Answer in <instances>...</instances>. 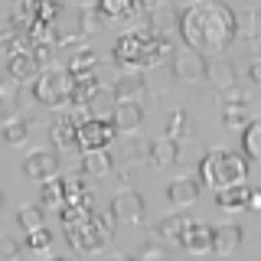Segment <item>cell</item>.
Returning a JSON list of instances; mask_svg holds the SVG:
<instances>
[{
    "mask_svg": "<svg viewBox=\"0 0 261 261\" xmlns=\"http://www.w3.org/2000/svg\"><path fill=\"white\" fill-rule=\"evenodd\" d=\"M179 36H183L186 46H193L206 59L209 56H225L239 39L235 10L225 7L222 0H196L179 13Z\"/></svg>",
    "mask_w": 261,
    "mask_h": 261,
    "instance_id": "obj_1",
    "label": "cell"
},
{
    "mask_svg": "<svg viewBox=\"0 0 261 261\" xmlns=\"http://www.w3.org/2000/svg\"><path fill=\"white\" fill-rule=\"evenodd\" d=\"M170 49H173L170 39H160L150 27H141L134 33H124L114 43V65L121 72H147L153 65H160Z\"/></svg>",
    "mask_w": 261,
    "mask_h": 261,
    "instance_id": "obj_2",
    "label": "cell"
},
{
    "mask_svg": "<svg viewBox=\"0 0 261 261\" xmlns=\"http://www.w3.org/2000/svg\"><path fill=\"white\" fill-rule=\"evenodd\" d=\"M248 167L251 160L239 150H228V147H216L206 150V157L199 160V183L209 190H225L235 183H248Z\"/></svg>",
    "mask_w": 261,
    "mask_h": 261,
    "instance_id": "obj_3",
    "label": "cell"
},
{
    "mask_svg": "<svg viewBox=\"0 0 261 261\" xmlns=\"http://www.w3.org/2000/svg\"><path fill=\"white\" fill-rule=\"evenodd\" d=\"M72 85H75V75H72L69 69L46 65V69H39V75L33 79V95H36L39 105L65 108V105H72Z\"/></svg>",
    "mask_w": 261,
    "mask_h": 261,
    "instance_id": "obj_4",
    "label": "cell"
},
{
    "mask_svg": "<svg viewBox=\"0 0 261 261\" xmlns=\"http://www.w3.org/2000/svg\"><path fill=\"white\" fill-rule=\"evenodd\" d=\"M170 69H173V79L193 85V82H202V79H206V56L196 53L193 46L183 43V49H176L173 59H170Z\"/></svg>",
    "mask_w": 261,
    "mask_h": 261,
    "instance_id": "obj_5",
    "label": "cell"
},
{
    "mask_svg": "<svg viewBox=\"0 0 261 261\" xmlns=\"http://www.w3.org/2000/svg\"><path fill=\"white\" fill-rule=\"evenodd\" d=\"M114 124L105 118H85L79 124V150H98V147H111L114 141Z\"/></svg>",
    "mask_w": 261,
    "mask_h": 261,
    "instance_id": "obj_6",
    "label": "cell"
},
{
    "mask_svg": "<svg viewBox=\"0 0 261 261\" xmlns=\"http://www.w3.org/2000/svg\"><path fill=\"white\" fill-rule=\"evenodd\" d=\"M108 209L114 212V219H118V222L137 225L144 219V196L137 193V190H118V193L111 196Z\"/></svg>",
    "mask_w": 261,
    "mask_h": 261,
    "instance_id": "obj_7",
    "label": "cell"
},
{
    "mask_svg": "<svg viewBox=\"0 0 261 261\" xmlns=\"http://www.w3.org/2000/svg\"><path fill=\"white\" fill-rule=\"evenodd\" d=\"M23 173H27V179H33V183H43V179L56 176L59 173V153H56V147L49 150V147H39V150H33L27 163H23Z\"/></svg>",
    "mask_w": 261,
    "mask_h": 261,
    "instance_id": "obj_8",
    "label": "cell"
},
{
    "mask_svg": "<svg viewBox=\"0 0 261 261\" xmlns=\"http://www.w3.org/2000/svg\"><path fill=\"white\" fill-rule=\"evenodd\" d=\"M147 13H150V23H147V27L157 33L160 39H170V43H173L179 36V10L176 7L160 4V7H153V10H147Z\"/></svg>",
    "mask_w": 261,
    "mask_h": 261,
    "instance_id": "obj_9",
    "label": "cell"
},
{
    "mask_svg": "<svg viewBox=\"0 0 261 261\" xmlns=\"http://www.w3.org/2000/svg\"><path fill=\"white\" fill-rule=\"evenodd\" d=\"M111 124L121 134H134L137 127L144 124V105L141 101H118L111 111Z\"/></svg>",
    "mask_w": 261,
    "mask_h": 261,
    "instance_id": "obj_10",
    "label": "cell"
},
{
    "mask_svg": "<svg viewBox=\"0 0 261 261\" xmlns=\"http://www.w3.org/2000/svg\"><path fill=\"white\" fill-rule=\"evenodd\" d=\"M212 235H216V228H212V225L190 222L183 242H179V248H183L186 255H209V251H212Z\"/></svg>",
    "mask_w": 261,
    "mask_h": 261,
    "instance_id": "obj_11",
    "label": "cell"
},
{
    "mask_svg": "<svg viewBox=\"0 0 261 261\" xmlns=\"http://www.w3.org/2000/svg\"><path fill=\"white\" fill-rule=\"evenodd\" d=\"M199 190H202V183H199V176H179L173 179V183L167 186V199L173 202L176 209H190L196 206V199H199Z\"/></svg>",
    "mask_w": 261,
    "mask_h": 261,
    "instance_id": "obj_12",
    "label": "cell"
},
{
    "mask_svg": "<svg viewBox=\"0 0 261 261\" xmlns=\"http://www.w3.org/2000/svg\"><path fill=\"white\" fill-rule=\"evenodd\" d=\"M111 92L118 101H147V82H144V72H124L118 82L111 85Z\"/></svg>",
    "mask_w": 261,
    "mask_h": 261,
    "instance_id": "obj_13",
    "label": "cell"
},
{
    "mask_svg": "<svg viewBox=\"0 0 261 261\" xmlns=\"http://www.w3.org/2000/svg\"><path fill=\"white\" fill-rule=\"evenodd\" d=\"M235 79H239V72H235V65L228 62L225 56H209L206 59V82L216 88V92L235 85Z\"/></svg>",
    "mask_w": 261,
    "mask_h": 261,
    "instance_id": "obj_14",
    "label": "cell"
},
{
    "mask_svg": "<svg viewBox=\"0 0 261 261\" xmlns=\"http://www.w3.org/2000/svg\"><path fill=\"white\" fill-rule=\"evenodd\" d=\"M79 170H82V176H108L111 170H114L111 150H108V147H98V150H82Z\"/></svg>",
    "mask_w": 261,
    "mask_h": 261,
    "instance_id": "obj_15",
    "label": "cell"
},
{
    "mask_svg": "<svg viewBox=\"0 0 261 261\" xmlns=\"http://www.w3.org/2000/svg\"><path fill=\"white\" fill-rule=\"evenodd\" d=\"M7 75H10L13 82H33L39 75V62H36V56H33V49L30 53H10L7 56Z\"/></svg>",
    "mask_w": 261,
    "mask_h": 261,
    "instance_id": "obj_16",
    "label": "cell"
},
{
    "mask_svg": "<svg viewBox=\"0 0 261 261\" xmlns=\"http://www.w3.org/2000/svg\"><path fill=\"white\" fill-rule=\"evenodd\" d=\"M53 147L56 150H79V124L72 121V114H59L53 121Z\"/></svg>",
    "mask_w": 261,
    "mask_h": 261,
    "instance_id": "obj_17",
    "label": "cell"
},
{
    "mask_svg": "<svg viewBox=\"0 0 261 261\" xmlns=\"http://www.w3.org/2000/svg\"><path fill=\"white\" fill-rule=\"evenodd\" d=\"M190 222H193V219L186 216V212H173V216L160 219L157 228H153V235L163 239L167 245H179V242H183V235H186V228H190Z\"/></svg>",
    "mask_w": 261,
    "mask_h": 261,
    "instance_id": "obj_18",
    "label": "cell"
},
{
    "mask_svg": "<svg viewBox=\"0 0 261 261\" xmlns=\"http://www.w3.org/2000/svg\"><path fill=\"white\" fill-rule=\"evenodd\" d=\"M248 183H235V186H225V190H216V206L222 212H242L248 209Z\"/></svg>",
    "mask_w": 261,
    "mask_h": 261,
    "instance_id": "obj_19",
    "label": "cell"
},
{
    "mask_svg": "<svg viewBox=\"0 0 261 261\" xmlns=\"http://www.w3.org/2000/svg\"><path fill=\"white\" fill-rule=\"evenodd\" d=\"M98 10H101L105 20H130L137 10H144L141 0H98Z\"/></svg>",
    "mask_w": 261,
    "mask_h": 261,
    "instance_id": "obj_20",
    "label": "cell"
},
{
    "mask_svg": "<svg viewBox=\"0 0 261 261\" xmlns=\"http://www.w3.org/2000/svg\"><path fill=\"white\" fill-rule=\"evenodd\" d=\"M36 20H39L36 0H13V4H10V27H13V30L27 33Z\"/></svg>",
    "mask_w": 261,
    "mask_h": 261,
    "instance_id": "obj_21",
    "label": "cell"
},
{
    "mask_svg": "<svg viewBox=\"0 0 261 261\" xmlns=\"http://www.w3.org/2000/svg\"><path fill=\"white\" fill-rule=\"evenodd\" d=\"M242 153L251 163H261V118H251L242 127Z\"/></svg>",
    "mask_w": 261,
    "mask_h": 261,
    "instance_id": "obj_22",
    "label": "cell"
},
{
    "mask_svg": "<svg viewBox=\"0 0 261 261\" xmlns=\"http://www.w3.org/2000/svg\"><path fill=\"white\" fill-rule=\"evenodd\" d=\"M239 245H242L239 225H219L216 235H212V251L216 255H232V251H239Z\"/></svg>",
    "mask_w": 261,
    "mask_h": 261,
    "instance_id": "obj_23",
    "label": "cell"
},
{
    "mask_svg": "<svg viewBox=\"0 0 261 261\" xmlns=\"http://www.w3.org/2000/svg\"><path fill=\"white\" fill-rule=\"evenodd\" d=\"M147 163H150V167H157V170L176 163V141H173V137L163 134L160 141H150V157H147Z\"/></svg>",
    "mask_w": 261,
    "mask_h": 261,
    "instance_id": "obj_24",
    "label": "cell"
},
{
    "mask_svg": "<svg viewBox=\"0 0 261 261\" xmlns=\"http://www.w3.org/2000/svg\"><path fill=\"white\" fill-rule=\"evenodd\" d=\"M114 105H118V98H114V92L111 88H98V92L85 101V108H88V114L92 118H105V121H111V111H114Z\"/></svg>",
    "mask_w": 261,
    "mask_h": 261,
    "instance_id": "obj_25",
    "label": "cell"
},
{
    "mask_svg": "<svg viewBox=\"0 0 261 261\" xmlns=\"http://www.w3.org/2000/svg\"><path fill=\"white\" fill-rule=\"evenodd\" d=\"M202 157H206V147L196 141V137L186 134L183 141H176V163L179 167H199Z\"/></svg>",
    "mask_w": 261,
    "mask_h": 261,
    "instance_id": "obj_26",
    "label": "cell"
},
{
    "mask_svg": "<svg viewBox=\"0 0 261 261\" xmlns=\"http://www.w3.org/2000/svg\"><path fill=\"white\" fill-rule=\"evenodd\" d=\"M16 108H20V82H13L7 75V79H0V121L16 114Z\"/></svg>",
    "mask_w": 261,
    "mask_h": 261,
    "instance_id": "obj_27",
    "label": "cell"
},
{
    "mask_svg": "<svg viewBox=\"0 0 261 261\" xmlns=\"http://www.w3.org/2000/svg\"><path fill=\"white\" fill-rule=\"evenodd\" d=\"M39 206H43V209H62V206H65V186H62V179H56V176L43 179Z\"/></svg>",
    "mask_w": 261,
    "mask_h": 261,
    "instance_id": "obj_28",
    "label": "cell"
},
{
    "mask_svg": "<svg viewBox=\"0 0 261 261\" xmlns=\"http://www.w3.org/2000/svg\"><path fill=\"white\" fill-rule=\"evenodd\" d=\"M0 124H4V130H0V134H4V141L10 144V147H20V144H27V137H30V124H27L23 118H16V114H10V118H4Z\"/></svg>",
    "mask_w": 261,
    "mask_h": 261,
    "instance_id": "obj_29",
    "label": "cell"
},
{
    "mask_svg": "<svg viewBox=\"0 0 261 261\" xmlns=\"http://www.w3.org/2000/svg\"><path fill=\"white\" fill-rule=\"evenodd\" d=\"M27 248L33 251V255H39V258H49V248H53V228L39 225V228H33V232H27Z\"/></svg>",
    "mask_w": 261,
    "mask_h": 261,
    "instance_id": "obj_30",
    "label": "cell"
},
{
    "mask_svg": "<svg viewBox=\"0 0 261 261\" xmlns=\"http://www.w3.org/2000/svg\"><path fill=\"white\" fill-rule=\"evenodd\" d=\"M16 222H20V228H27V232H33V228H39V225H46L43 206H33V202H23V206L16 209Z\"/></svg>",
    "mask_w": 261,
    "mask_h": 261,
    "instance_id": "obj_31",
    "label": "cell"
},
{
    "mask_svg": "<svg viewBox=\"0 0 261 261\" xmlns=\"http://www.w3.org/2000/svg\"><path fill=\"white\" fill-rule=\"evenodd\" d=\"M222 121H225L228 130H242L251 121V114H248V108H245L242 101H235V105H222Z\"/></svg>",
    "mask_w": 261,
    "mask_h": 261,
    "instance_id": "obj_32",
    "label": "cell"
},
{
    "mask_svg": "<svg viewBox=\"0 0 261 261\" xmlns=\"http://www.w3.org/2000/svg\"><path fill=\"white\" fill-rule=\"evenodd\" d=\"M190 134V118H186V111H170L167 118V137H173V141H183V137Z\"/></svg>",
    "mask_w": 261,
    "mask_h": 261,
    "instance_id": "obj_33",
    "label": "cell"
},
{
    "mask_svg": "<svg viewBox=\"0 0 261 261\" xmlns=\"http://www.w3.org/2000/svg\"><path fill=\"white\" fill-rule=\"evenodd\" d=\"M147 157H150V141L137 137V130H134V137H130L127 147H124V160L127 163H137V160H147Z\"/></svg>",
    "mask_w": 261,
    "mask_h": 261,
    "instance_id": "obj_34",
    "label": "cell"
},
{
    "mask_svg": "<svg viewBox=\"0 0 261 261\" xmlns=\"http://www.w3.org/2000/svg\"><path fill=\"white\" fill-rule=\"evenodd\" d=\"M235 20H239V36H258L261 33L258 10H242V13H235Z\"/></svg>",
    "mask_w": 261,
    "mask_h": 261,
    "instance_id": "obj_35",
    "label": "cell"
},
{
    "mask_svg": "<svg viewBox=\"0 0 261 261\" xmlns=\"http://www.w3.org/2000/svg\"><path fill=\"white\" fill-rule=\"evenodd\" d=\"M95 65H98L95 49H79V53L72 56V62H69V72H95Z\"/></svg>",
    "mask_w": 261,
    "mask_h": 261,
    "instance_id": "obj_36",
    "label": "cell"
},
{
    "mask_svg": "<svg viewBox=\"0 0 261 261\" xmlns=\"http://www.w3.org/2000/svg\"><path fill=\"white\" fill-rule=\"evenodd\" d=\"M101 20H105V16H101V10H98V7H82V10H79L82 33H88V36L101 30Z\"/></svg>",
    "mask_w": 261,
    "mask_h": 261,
    "instance_id": "obj_37",
    "label": "cell"
},
{
    "mask_svg": "<svg viewBox=\"0 0 261 261\" xmlns=\"http://www.w3.org/2000/svg\"><path fill=\"white\" fill-rule=\"evenodd\" d=\"M62 186H65V202H75V199H82V196L88 193L85 183H82V176H65Z\"/></svg>",
    "mask_w": 261,
    "mask_h": 261,
    "instance_id": "obj_38",
    "label": "cell"
},
{
    "mask_svg": "<svg viewBox=\"0 0 261 261\" xmlns=\"http://www.w3.org/2000/svg\"><path fill=\"white\" fill-rule=\"evenodd\" d=\"M36 13H39V20L56 23V16L62 13V7H59V0H36Z\"/></svg>",
    "mask_w": 261,
    "mask_h": 261,
    "instance_id": "obj_39",
    "label": "cell"
},
{
    "mask_svg": "<svg viewBox=\"0 0 261 261\" xmlns=\"http://www.w3.org/2000/svg\"><path fill=\"white\" fill-rule=\"evenodd\" d=\"M20 251H23V245L16 242V239H0V261H13V258H20Z\"/></svg>",
    "mask_w": 261,
    "mask_h": 261,
    "instance_id": "obj_40",
    "label": "cell"
},
{
    "mask_svg": "<svg viewBox=\"0 0 261 261\" xmlns=\"http://www.w3.org/2000/svg\"><path fill=\"white\" fill-rule=\"evenodd\" d=\"M56 49H59V46H33V56H36L39 69H46V65L56 62Z\"/></svg>",
    "mask_w": 261,
    "mask_h": 261,
    "instance_id": "obj_41",
    "label": "cell"
},
{
    "mask_svg": "<svg viewBox=\"0 0 261 261\" xmlns=\"http://www.w3.org/2000/svg\"><path fill=\"white\" fill-rule=\"evenodd\" d=\"M16 33H20V30H13V27L0 30V53H10V43L16 39Z\"/></svg>",
    "mask_w": 261,
    "mask_h": 261,
    "instance_id": "obj_42",
    "label": "cell"
},
{
    "mask_svg": "<svg viewBox=\"0 0 261 261\" xmlns=\"http://www.w3.org/2000/svg\"><path fill=\"white\" fill-rule=\"evenodd\" d=\"M248 212H261V190L258 186L248 190Z\"/></svg>",
    "mask_w": 261,
    "mask_h": 261,
    "instance_id": "obj_43",
    "label": "cell"
},
{
    "mask_svg": "<svg viewBox=\"0 0 261 261\" xmlns=\"http://www.w3.org/2000/svg\"><path fill=\"white\" fill-rule=\"evenodd\" d=\"M163 255H167V248H157V245H147V248H141V258H163Z\"/></svg>",
    "mask_w": 261,
    "mask_h": 261,
    "instance_id": "obj_44",
    "label": "cell"
},
{
    "mask_svg": "<svg viewBox=\"0 0 261 261\" xmlns=\"http://www.w3.org/2000/svg\"><path fill=\"white\" fill-rule=\"evenodd\" d=\"M248 79L255 82V85H261V59H255V62L248 65Z\"/></svg>",
    "mask_w": 261,
    "mask_h": 261,
    "instance_id": "obj_45",
    "label": "cell"
},
{
    "mask_svg": "<svg viewBox=\"0 0 261 261\" xmlns=\"http://www.w3.org/2000/svg\"><path fill=\"white\" fill-rule=\"evenodd\" d=\"M160 4H167V0H141L144 10H153V7H160Z\"/></svg>",
    "mask_w": 261,
    "mask_h": 261,
    "instance_id": "obj_46",
    "label": "cell"
},
{
    "mask_svg": "<svg viewBox=\"0 0 261 261\" xmlns=\"http://www.w3.org/2000/svg\"><path fill=\"white\" fill-rule=\"evenodd\" d=\"M173 4H179V7H190V4H196V0H173Z\"/></svg>",
    "mask_w": 261,
    "mask_h": 261,
    "instance_id": "obj_47",
    "label": "cell"
},
{
    "mask_svg": "<svg viewBox=\"0 0 261 261\" xmlns=\"http://www.w3.org/2000/svg\"><path fill=\"white\" fill-rule=\"evenodd\" d=\"M0 206H4V193H0Z\"/></svg>",
    "mask_w": 261,
    "mask_h": 261,
    "instance_id": "obj_48",
    "label": "cell"
}]
</instances>
